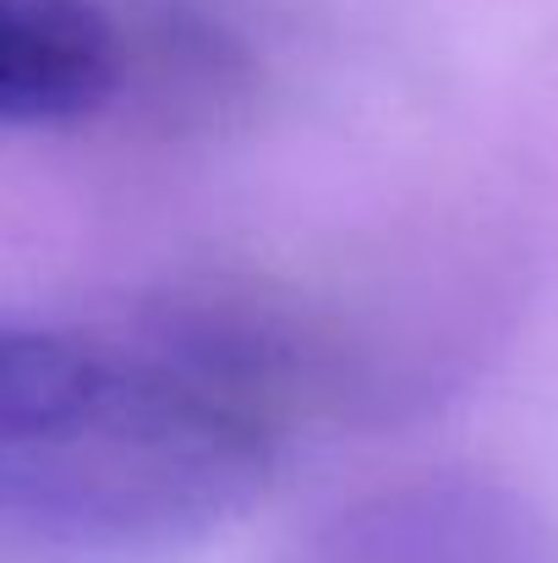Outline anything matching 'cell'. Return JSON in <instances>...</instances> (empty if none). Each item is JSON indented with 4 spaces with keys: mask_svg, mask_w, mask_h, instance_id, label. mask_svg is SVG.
<instances>
[{
    "mask_svg": "<svg viewBox=\"0 0 558 563\" xmlns=\"http://www.w3.org/2000/svg\"><path fill=\"white\" fill-rule=\"evenodd\" d=\"M121 71V33L94 0H0V126L83 121Z\"/></svg>",
    "mask_w": 558,
    "mask_h": 563,
    "instance_id": "obj_2",
    "label": "cell"
},
{
    "mask_svg": "<svg viewBox=\"0 0 558 563\" xmlns=\"http://www.w3.org/2000/svg\"><path fill=\"white\" fill-rule=\"evenodd\" d=\"M269 476L274 427L230 377L0 318V563H186Z\"/></svg>",
    "mask_w": 558,
    "mask_h": 563,
    "instance_id": "obj_1",
    "label": "cell"
}]
</instances>
